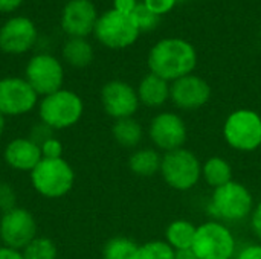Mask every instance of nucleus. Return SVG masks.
<instances>
[{"mask_svg": "<svg viewBox=\"0 0 261 259\" xmlns=\"http://www.w3.org/2000/svg\"><path fill=\"white\" fill-rule=\"evenodd\" d=\"M147 63L151 73L173 82L193 73L197 64V53L187 40L164 38L151 47Z\"/></svg>", "mask_w": 261, "mask_h": 259, "instance_id": "obj_1", "label": "nucleus"}, {"mask_svg": "<svg viewBox=\"0 0 261 259\" xmlns=\"http://www.w3.org/2000/svg\"><path fill=\"white\" fill-rule=\"evenodd\" d=\"M254 197L251 191L240 182H229L213 191L208 212L226 223H240L251 217L254 209Z\"/></svg>", "mask_w": 261, "mask_h": 259, "instance_id": "obj_2", "label": "nucleus"}, {"mask_svg": "<svg viewBox=\"0 0 261 259\" xmlns=\"http://www.w3.org/2000/svg\"><path fill=\"white\" fill-rule=\"evenodd\" d=\"M84 113L83 99L72 90L60 89L38 102V118L54 131L66 130L80 122Z\"/></svg>", "mask_w": 261, "mask_h": 259, "instance_id": "obj_3", "label": "nucleus"}, {"mask_svg": "<svg viewBox=\"0 0 261 259\" xmlns=\"http://www.w3.org/2000/svg\"><path fill=\"white\" fill-rule=\"evenodd\" d=\"M32 188L44 198L55 200L67 195L75 183V171L67 160L41 159L29 172Z\"/></svg>", "mask_w": 261, "mask_h": 259, "instance_id": "obj_4", "label": "nucleus"}, {"mask_svg": "<svg viewBox=\"0 0 261 259\" xmlns=\"http://www.w3.org/2000/svg\"><path fill=\"white\" fill-rule=\"evenodd\" d=\"M161 176L170 188L185 192L199 185L202 179V163L193 151L179 148L162 156Z\"/></svg>", "mask_w": 261, "mask_h": 259, "instance_id": "obj_5", "label": "nucleus"}, {"mask_svg": "<svg viewBox=\"0 0 261 259\" xmlns=\"http://www.w3.org/2000/svg\"><path fill=\"white\" fill-rule=\"evenodd\" d=\"M236 250V238L225 223L210 220L197 226L193 252L199 259H231Z\"/></svg>", "mask_w": 261, "mask_h": 259, "instance_id": "obj_6", "label": "nucleus"}, {"mask_svg": "<svg viewBox=\"0 0 261 259\" xmlns=\"http://www.w3.org/2000/svg\"><path fill=\"white\" fill-rule=\"evenodd\" d=\"M226 143L242 153H251L261 147V116L249 108L232 111L223 124Z\"/></svg>", "mask_w": 261, "mask_h": 259, "instance_id": "obj_7", "label": "nucleus"}, {"mask_svg": "<svg viewBox=\"0 0 261 259\" xmlns=\"http://www.w3.org/2000/svg\"><path fill=\"white\" fill-rule=\"evenodd\" d=\"M93 32L98 41L109 49H125L132 46L141 34L132 15L121 14L115 9L98 17Z\"/></svg>", "mask_w": 261, "mask_h": 259, "instance_id": "obj_8", "label": "nucleus"}, {"mask_svg": "<svg viewBox=\"0 0 261 259\" xmlns=\"http://www.w3.org/2000/svg\"><path fill=\"white\" fill-rule=\"evenodd\" d=\"M148 137L154 148L165 154L184 148L188 139V127L177 113L161 111L150 121Z\"/></svg>", "mask_w": 261, "mask_h": 259, "instance_id": "obj_9", "label": "nucleus"}, {"mask_svg": "<svg viewBox=\"0 0 261 259\" xmlns=\"http://www.w3.org/2000/svg\"><path fill=\"white\" fill-rule=\"evenodd\" d=\"M24 79L35 93L43 98L63 89L64 70L58 58L49 53H38L29 60L24 70Z\"/></svg>", "mask_w": 261, "mask_h": 259, "instance_id": "obj_10", "label": "nucleus"}, {"mask_svg": "<svg viewBox=\"0 0 261 259\" xmlns=\"http://www.w3.org/2000/svg\"><path fill=\"white\" fill-rule=\"evenodd\" d=\"M34 238H37V221L28 209L15 206L2 214L0 241L5 247L21 252Z\"/></svg>", "mask_w": 261, "mask_h": 259, "instance_id": "obj_11", "label": "nucleus"}, {"mask_svg": "<svg viewBox=\"0 0 261 259\" xmlns=\"http://www.w3.org/2000/svg\"><path fill=\"white\" fill-rule=\"evenodd\" d=\"M38 105V95L24 78L8 76L0 79V113L15 118L31 113Z\"/></svg>", "mask_w": 261, "mask_h": 259, "instance_id": "obj_12", "label": "nucleus"}, {"mask_svg": "<svg viewBox=\"0 0 261 259\" xmlns=\"http://www.w3.org/2000/svg\"><path fill=\"white\" fill-rule=\"evenodd\" d=\"M101 104L104 111L115 121L133 118L141 105L136 89L119 79L110 81L102 87Z\"/></svg>", "mask_w": 261, "mask_h": 259, "instance_id": "obj_13", "label": "nucleus"}, {"mask_svg": "<svg viewBox=\"0 0 261 259\" xmlns=\"http://www.w3.org/2000/svg\"><path fill=\"white\" fill-rule=\"evenodd\" d=\"M211 85L197 75H187L171 82L170 99L179 108L185 111H194L202 108L211 99Z\"/></svg>", "mask_w": 261, "mask_h": 259, "instance_id": "obj_14", "label": "nucleus"}, {"mask_svg": "<svg viewBox=\"0 0 261 259\" xmlns=\"http://www.w3.org/2000/svg\"><path fill=\"white\" fill-rule=\"evenodd\" d=\"M96 8L90 0H70L61 14V27L70 38H86L95 31Z\"/></svg>", "mask_w": 261, "mask_h": 259, "instance_id": "obj_15", "label": "nucleus"}, {"mask_svg": "<svg viewBox=\"0 0 261 259\" xmlns=\"http://www.w3.org/2000/svg\"><path fill=\"white\" fill-rule=\"evenodd\" d=\"M37 40V29L28 17H14L0 29V49L11 55L28 52Z\"/></svg>", "mask_w": 261, "mask_h": 259, "instance_id": "obj_16", "label": "nucleus"}, {"mask_svg": "<svg viewBox=\"0 0 261 259\" xmlns=\"http://www.w3.org/2000/svg\"><path fill=\"white\" fill-rule=\"evenodd\" d=\"M3 159L6 165L20 172H31L43 159L41 148L29 137H15L5 147Z\"/></svg>", "mask_w": 261, "mask_h": 259, "instance_id": "obj_17", "label": "nucleus"}, {"mask_svg": "<svg viewBox=\"0 0 261 259\" xmlns=\"http://www.w3.org/2000/svg\"><path fill=\"white\" fill-rule=\"evenodd\" d=\"M170 85L171 84L168 81L150 72L141 79L136 89L139 102L148 108L162 107L170 99Z\"/></svg>", "mask_w": 261, "mask_h": 259, "instance_id": "obj_18", "label": "nucleus"}, {"mask_svg": "<svg viewBox=\"0 0 261 259\" xmlns=\"http://www.w3.org/2000/svg\"><path fill=\"white\" fill-rule=\"evenodd\" d=\"M162 156L156 148H139L128 159V168L135 176L153 177L161 172Z\"/></svg>", "mask_w": 261, "mask_h": 259, "instance_id": "obj_19", "label": "nucleus"}, {"mask_svg": "<svg viewBox=\"0 0 261 259\" xmlns=\"http://www.w3.org/2000/svg\"><path fill=\"white\" fill-rule=\"evenodd\" d=\"M197 226H194L188 220H174L168 224L165 231V241L174 252L190 250L193 249L194 238H196Z\"/></svg>", "mask_w": 261, "mask_h": 259, "instance_id": "obj_20", "label": "nucleus"}, {"mask_svg": "<svg viewBox=\"0 0 261 259\" xmlns=\"http://www.w3.org/2000/svg\"><path fill=\"white\" fill-rule=\"evenodd\" d=\"M202 179L214 189L232 182V166L225 157L213 156L202 163Z\"/></svg>", "mask_w": 261, "mask_h": 259, "instance_id": "obj_21", "label": "nucleus"}, {"mask_svg": "<svg viewBox=\"0 0 261 259\" xmlns=\"http://www.w3.org/2000/svg\"><path fill=\"white\" fill-rule=\"evenodd\" d=\"M113 139L118 145L124 148H136L144 137V128L139 121L135 118H125L115 121L112 127Z\"/></svg>", "mask_w": 261, "mask_h": 259, "instance_id": "obj_22", "label": "nucleus"}, {"mask_svg": "<svg viewBox=\"0 0 261 259\" xmlns=\"http://www.w3.org/2000/svg\"><path fill=\"white\" fill-rule=\"evenodd\" d=\"M63 58L72 67H87L93 60V47L86 38H69L63 46Z\"/></svg>", "mask_w": 261, "mask_h": 259, "instance_id": "obj_23", "label": "nucleus"}, {"mask_svg": "<svg viewBox=\"0 0 261 259\" xmlns=\"http://www.w3.org/2000/svg\"><path fill=\"white\" fill-rule=\"evenodd\" d=\"M139 246L125 237H115L110 238L104 249H102V259H135Z\"/></svg>", "mask_w": 261, "mask_h": 259, "instance_id": "obj_24", "label": "nucleus"}, {"mask_svg": "<svg viewBox=\"0 0 261 259\" xmlns=\"http://www.w3.org/2000/svg\"><path fill=\"white\" fill-rule=\"evenodd\" d=\"M21 255L23 259H57L58 250L52 240L37 237L21 250Z\"/></svg>", "mask_w": 261, "mask_h": 259, "instance_id": "obj_25", "label": "nucleus"}, {"mask_svg": "<svg viewBox=\"0 0 261 259\" xmlns=\"http://www.w3.org/2000/svg\"><path fill=\"white\" fill-rule=\"evenodd\" d=\"M135 259H176V252L167 241L154 240L139 246Z\"/></svg>", "mask_w": 261, "mask_h": 259, "instance_id": "obj_26", "label": "nucleus"}, {"mask_svg": "<svg viewBox=\"0 0 261 259\" xmlns=\"http://www.w3.org/2000/svg\"><path fill=\"white\" fill-rule=\"evenodd\" d=\"M159 17L161 15L150 11L144 3H138V6L135 8V11L132 14V18H133L135 24L138 26L139 32H150V31L156 29V26L159 24Z\"/></svg>", "mask_w": 261, "mask_h": 259, "instance_id": "obj_27", "label": "nucleus"}, {"mask_svg": "<svg viewBox=\"0 0 261 259\" xmlns=\"http://www.w3.org/2000/svg\"><path fill=\"white\" fill-rule=\"evenodd\" d=\"M15 203H17V195L14 188L6 182H0V212L5 214L14 209L17 206Z\"/></svg>", "mask_w": 261, "mask_h": 259, "instance_id": "obj_28", "label": "nucleus"}, {"mask_svg": "<svg viewBox=\"0 0 261 259\" xmlns=\"http://www.w3.org/2000/svg\"><path fill=\"white\" fill-rule=\"evenodd\" d=\"M54 130L52 128H49L46 124H43L41 121L38 122V124H35L32 128H31V131H29V139L32 140V142H35L37 145H43L47 139H50V137H54Z\"/></svg>", "mask_w": 261, "mask_h": 259, "instance_id": "obj_29", "label": "nucleus"}, {"mask_svg": "<svg viewBox=\"0 0 261 259\" xmlns=\"http://www.w3.org/2000/svg\"><path fill=\"white\" fill-rule=\"evenodd\" d=\"M40 148H41L43 159H60V157H63V143L55 136L47 139Z\"/></svg>", "mask_w": 261, "mask_h": 259, "instance_id": "obj_30", "label": "nucleus"}, {"mask_svg": "<svg viewBox=\"0 0 261 259\" xmlns=\"http://www.w3.org/2000/svg\"><path fill=\"white\" fill-rule=\"evenodd\" d=\"M179 0H144V5L158 15L170 12Z\"/></svg>", "mask_w": 261, "mask_h": 259, "instance_id": "obj_31", "label": "nucleus"}, {"mask_svg": "<svg viewBox=\"0 0 261 259\" xmlns=\"http://www.w3.org/2000/svg\"><path fill=\"white\" fill-rule=\"evenodd\" d=\"M249 220H251V229H252V232L255 234V237L258 240H261V200L254 206Z\"/></svg>", "mask_w": 261, "mask_h": 259, "instance_id": "obj_32", "label": "nucleus"}, {"mask_svg": "<svg viewBox=\"0 0 261 259\" xmlns=\"http://www.w3.org/2000/svg\"><path fill=\"white\" fill-rule=\"evenodd\" d=\"M236 259H261V244H248L245 246Z\"/></svg>", "mask_w": 261, "mask_h": 259, "instance_id": "obj_33", "label": "nucleus"}, {"mask_svg": "<svg viewBox=\"0 0 261 259\" xmlns=\"http://www.w3.org/2000/svg\"><path fill=\"white\" fill-rule=\"evenodd\" d=\"M136 6H138L136 0H113V9L121 14L132 15Z\"/></svg>", "mask_w": 261, "mask_h": 259, "instance_id": "obj_34", "label": "nucleus"}, {"mask_svg": "<svg viewBox=\"0 0 261 259\" xmlns=\"http://www.w3.org/2000/svg\"><path fill=\"white\" fill-rule=\"evenodd\" d=\"M0 259H23V255L18 250H12L9 247L0 246Z\"/></svg>", "mask_w": 261, "mask_h": 259, "instance_id": "obj_35", "label": "nucleus"}, {"mask_svg": "<svg viewBox=\"0 0 261 259\" xmlns=\"http://www.w3.org/2000/svg\"><path fill=\"white\" fill-rule=\"evenodd\" d=\"M23 0H0V12H11L21 5Z\"/></svg>", "mask_w": 261, "mask_h": 259, "instance_id": "obj_36", "label": "nucleus"}, {"mask_svg": "<svg viewBox=\"0 0 261 259\" xmlns=\"http://www.w3.org/2000/svg\"><path fill=\"white\" fill-rule=\"evenodd\" d=\"M176 259H199L197 255L193 252V249L190 250H180V252H176Z\"/></svg>", "mask_w": 261, "mask_h": 259, "instance_id": "obj_37", "label": "nucleus"}, {"mask_svg": "<svg viewBox=\"0 0 261 259\" xmlns=\"http://www.w3.org/2000/svg\"><path fill=\"white\" fill-rule=\"evenodd\" d=\"M5 125H6V119H5V116L0 113V136H2L3 131H5Z\"/></svg>", "mask_w": 261, "mask_h": 259, "instance_id": "obj_38", "label": "nucleus"}]
</instances>
